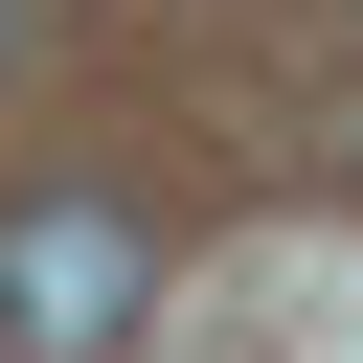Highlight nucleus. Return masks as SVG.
Returning <instances> with one entry per match:
<instances>
[{"instance_id":"obj_1","label":"nucleus","mask_w":363,"mask_h":363,"mask_svg":"<svg viewBox=\"0 0 363 363\" xmlns=\"http://www.w3.org/2000/svg\"><path fill=\"white\" fill-rule=\"evenodd\" d=\"M159 318V227L136 204H23L0 227V363H113Z\"/></svg>"}]
</instances>
